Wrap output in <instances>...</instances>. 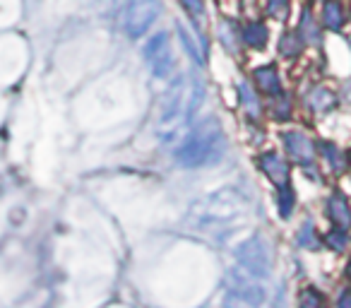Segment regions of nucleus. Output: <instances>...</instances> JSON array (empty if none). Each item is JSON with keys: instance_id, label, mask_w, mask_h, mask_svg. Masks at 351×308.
<instances>
[{"instance_id": "f257e3e1", "label": "nucleus", "mask_w": 351, "mask_h": 308, "mask_svg": "<svg viewBox=\"0 0 351 308\" xmlns=\"http://www.w3.org/2000/svg\"><path fill=\"white\" fill-rule=\"evenodd\" d=\"M226 152V140L219 123L207 121L191 132L186 142L176 152V162L181 167H207L217 164Z\"/></svg>"}, {"instance_id": "f03ea898", "label": "nucleus", "mask_w": 351, "mask_h": 308, "mask_svg": "<svg viewBox=\"0 0 351 308\" xmlns=\"http://www.w3.org/2000/svg\"><path fill=\"white\" fill-rule=\"evenodd\" d=\"M197 84L188 78H181L178 82L171 87L169 97H166L164 111H161L159 121V132L164 140H173V135L178 130H183L186 121L191 118V113L197 106Z\"/></svg>"}, {"instance_id": "7ed1b4c3", "label": "nucleus", "mask_w": 351, "mask_h": 308, "mask_svg": "<svg viewBox=\"0 0 351 308\" xmlns=\"http://www.w3.org/2000/svg\"><path fill=\"white\" fill-rule=\"evenodd\" d=\"M236 260H239L241 270H245L253 277L263 279L269 274L272 270V255H269V248L260 236H253V239L243 241V244L236 248Z\"/></svg>"}, {"instance_id": "20e7f679", "label": "nucleus", "mask_w": 351, "mask_h": 308, "mask_svg": "<svg viewBox=\"0 0 351 308\" xmlns=\"http://www.w3.org/2000/svg\"><path fill=\"white\" fill-rule=\"evenodd\" d=\"M229 292H231V298H236V301L245 303V306H250V308H260L265 303V298H267V292H265V287L258 282V277L248 274L245 270L243 272L234 270V272L229 274Z\"/></svg>"}, {"instance_id": "39448f33", "label": "nucleus", "mask_w": 351, "mask_h": 308, "mask_svg": "<svg viewBox=\"0 0 351 308\" xmlns=\"http://www.w3.org/2000/svg\"><path fill=\"white\" fill-rule=\"evenodd\" d=\"M161 12V0H130L125 12V32L130 36H142Z\"/></svg>"}, {"instance_id": "423d86ee", "label": "nucleus", "mask_w": 351, "mask_h": 308, "mask_svg": "<svg viewBox=\"0 0 351 308\" xmlns=\"http://www.w3.org/2000/svg\"><path fill=\"white\" fill-rule=\"evenodd\" d=\"M147 63H149L152 73L159 80L169 78L171 68H173V49H171V41L166 34H156L149 44L145 46Z\"/></svg>"}, {"instance_id": "0eeeda50", "label": "nucleus", "mask_w": 351, "mask_h": 308, "mask_svg": "<svg viewBox=\"0 0 351 308\" xmlns=\"http://www.w3.org/2000/svg\"><path fill=\"white\" fill-rule=\"evenodd\" d=\"M260 167H263V171L267 174V176L272 178L274 183H279V186H287L289 167H287V162L279 157V154H274V152H269V154H263V159H260Z\"/></svg>"}, {"instance_id": "6e6552de", "label": "nucleus", "mask_w": 351, "mask_h": 308, "mask_svg": "<svg viewBox=\"0 0 351 308\" xmlns=\"http://www.w3.org/2000/svg\"><path fill=\"white\" fill-rule=\"evenodd\" d=\"M284 142H287L289 154H291V157H296L298 162H308V159L313 157V145L303 135L289 132V135H284Z\"/></svg>"}, {"instance_id": "1a4fd4ad", "label": "nucleus", "mask_w": 351, "mask_h": 308, "mask_svg": "<svg viewBox=\"0 0 351 308\" xmlns=\"http://www.w3.org/2000/svg\"><path fill=\"white\" fill-rule=\"evenodd\" d=\"M330 217L335 220V224L339 226H351V207L339 193L330 198Z\"/></svg>"}, {"instance_id": "9d476101", "label": "nucleus", "mask_w": 351, "mask_h": 308, "mask_svg": "<svg viewBox=\"0 0 351 308\" xmlns=\"http://www.w3.org/2000/svg\"><path fill=\"white\" fill-rule=\"evenodd\" d=\"M298 308H327V301L317 289L308 287V289H303L301 296H298Z\"/></svg>"}, {"instance_id": "9b49d317", "label": "nucleus", "mask_w": 351, "mask_h": 308, "mask_svg": "<svg viewBox=\"0 0 351 308\" xmlns=\"http://www.w3.org/2000/svg\"><path fill=\"white\" fill-rule=\"evenodd\" d=\"M255 78H258L260 87L267 89V92H277V89H279L277 75H274V70H272V68H263V70H258V73H255Z\"/></svg>"}, {"instance_id": "f8f14e48", "label": "nucleus", "mask_w": 351, "mask_h": 308, "mask_svg": "<svg viewBox=\"0 0 351 308\" xmlns=\"http://www.w3.org/2000/svg\"><path fill=\"white\" fill-rule=\"evenodd\" d=\"M346 244H349V239H346L344 231H332V234H327V246L335 250H344Z\"/></svg>"}, {"instance_id": "ddd939ff", "label": "nucleus", "mask_w": 351, "mask_h": 308, "mask_svg": "<svg viewBox=\"0 0 351 308\" xmlns=\"http://www.w3.org/2000/svg\"><path fill=\"white\" fill-rule=\"evenodd\" d=\"M291 207H293V193L291 191H284L282 198H279V212H282L284 220L291 215Z\"/></svg>"}, {"instance_id": "4468645a", "label": "nucleus", "mask_w": 351, "mask_h": 308, "mask_svg": "<svg viewBox=\"0 0 351 308\" xmlns=\"http://www.w3.org/2000/svg\"><path fill=\"white\" fill-rule=\"evenodd\" d=\"M245 39H248V44H253V46H263L265 29L263 27H250V29L245 32Z\"/></svg>"}, {"instance_id": "2eb2a0df", "label": "nucleus", "mask_w": 351, "mask_h": 308, "mask_svg": "<svg viewBox=\"0 0 351 308\" xmlns=\"http://www.w3.org/2000/svg\"><path fill=\"white\" fill-rule=\"evenodd\" d=\"M311 236H313V226H311V224H306V226H303V229H301V236H298V244H301V246H311V248H315V241H313Z\"/></svg>"}, {"instance_id": "dca6fc26", "label": "nucleus", "mask_w": 351, "mask_h": 308, "mask_svg": "<svg viewBox=\"0 0 351 308\" xmlns=\"http://www.w3.org/2000/svg\"><path fill=\"white\" fill-rule=\"evenodd\" d=\"M337 308H351V289H344L339 296V301H337Z\"/></svg>"}, {"instance_id": "f3484780", "label": "nucleus", "mask_w": 351, "mask_h": 308, "mask_svg": "<svg viewBox=\"0 0 351 308\" xmlns=\"http://www.w3.org/2000/svg\"><path fill=\"white\" fill-rule=\"evenodd\" d=\"M186 8L193 12H202V0H186Z\"/></svg>"}, {"instance_id": "a211bd4d", "label": "nucleus", "mask_w": 351, "mask_h": 308, "mask_svg": "<svg viewBox=\"0 0 351 308\" xmlns=\"http://www.w3.org/2000/svg\"><path fill=\"white\" fill-rule=\"evenodd\" d=\"M346 274H349V277H351V263H349V268H346Z\"/></svg>"}, {"instance_id": "6ab92c4d", "label": "nucleus", "mask_w": 351, "mask_h": 308, "mask_svg": "<svg viewBox=\"0 0 351 308\" xmlns=\"http://www.w3.org/2000/svg\"><path fill=\"white\" fill-rule=\"evenodd\" d=\"M231 308H236V306H231Z\"/></svg>"}]
</instances>
